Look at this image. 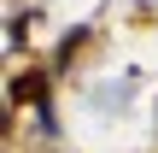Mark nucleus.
Returning <instances> with one entry per match:
<instances>
[{
	"label": "nucleus",
	"mask_w": 158,
	"mask_h": 153,
	"mask_svg": "<svg viewBox=\"0 0 158 153\" xmlns=\"http://www.w3.org/2000/svg\"><path fill=\"white\" fill-rule=\"evenodd\" d=\"M12 100H23V106H47V71H23V77L12 83Z\"/></svg>",
	"instance_id": "nucleus-1"
}]
</instances>
